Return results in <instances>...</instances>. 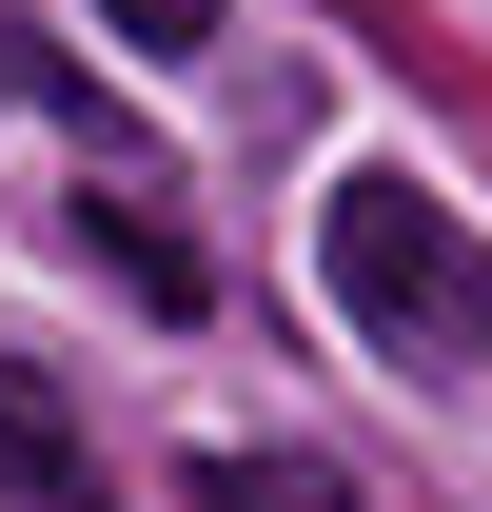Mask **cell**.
Returning a JSON list of instances; mask_svg holds the SVG:
<instances>
[{"label":"cell","instance_id":"1","mask_svg":"<svg viewBox=\"0 0 492 512\" xmlns=\"http://www.w3.org/2000/svg\"><path fill=\"white\" fill-rule=\"evenodd\" d=\"M315 276H335V316H355L394 375H473V355H492V237L433 178H335Z\"/></svg>","mask_w":492,"mask_h":512},{"label":"cell","instance_id":"4","mask_svg":"<svg viewBox=\"0 0 492 512\" xmlns=\"http://www.w3.org/2000/svg\"><path fill=\"white\" fill-rule=\"evenodd\" d=\"M197 512H355L315 453H197Z\"/></svg>","mask_w":492,"mask_h":512},{"label":"cell","instance_id":"5","mask_svg":"<svg viewBox=\"0 0 492 512\" xmlns=\"http://www.w3.org/2000/svg\"><path fill=\"white\" fill-rule=\"evenodd\" d=\"M99 20H119V60H197L217 40V0H99Z\"/></svg>","mask_w":492,"mask_h":512},{"label":"cell","instance_id":"2","mask_svg":"<svg viewBox=\"0 0 492 512\" xmlns=\"http://www.w3.org/2000/svg\"><path fill=\"white\" fill-rule=\"evenodd\" d=\"M0 493L20 512H99V453H79L60 375H20V355H0Z\"/></svg>","mask_w":492,"mask_h":512},{"label":"cell","instance_id":"3","mask_svg":"<svg viewBox=\"0 0 492 512\" xmlns=\"http://www.w3.org/2000/svg\"><path fill=\"white\" fill-rule=\"evenodd\" d=\"M79 237H99V276H119L138 316H197V237H178V217H138V197H99Z\"/></svg>","mask_w":492,"mask_h":512}]
</instances>
